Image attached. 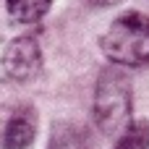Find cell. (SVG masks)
I'll list each match as a JSON object with an SVG mask.
<instances>
[{"label":"cell","mask_w":149,"mask_h":149,"mask_svg":"<svg viewBox=\"0 0 149 149\" xmlns=\"http://www.w3.org/2000/svg\"><path fill=\"white\" fill-rule=\"evenodd\" d=\"M86 3H92V5H113L118 0H86Z\"/></svg>","instance_id":"cell-8"},{"label":"cell","mask_w":149,"mask_h":149,"mask_svg":"<svg viewBox=\"0 0 149 149\" xmlns=\"http://www.w3.org/2000/svg\"><path fill=\"white\" fill-rule=\"evenodd\" d=\"M94 120L105 136L118 139L131 123V81L120 68H105L94 86Z\"/></svg>","instance_id":"cell-2"},{"label":"cell","mask_w":149,"mask_h":149,"mask_svg":"<svg viewBox=\"0 0 149 149\" xmlns=\"http://www.w3.org/2000/svg\"><path fill=\"white\" fill-rule=\"evenodd\" d=\"M47 149H89V136L79 123L58 120V123H52Z\"/></svg>","instance_id":"cell-5"},{"label":"cell","mask_w":149,"mask_h":149,"mask_svg":"<svg viewBox=\"0 0 149 149\" xmlns=\"http://www.w3.org/2000/svg\"><path fill=\"white\" fill-rule=\"evenodd\" d=\"M113 149H149V120H131Z\"/></svg>","instance_id":"cell-7"},{"label":"cell","mask_w":149,"mask_h":149,"mask_svg":"<svg viewBox=\"0 0 149 149\" xmlns=\"http://www.w3.org/2000/svg\"><path fill=\"white\" fill-rule=\"evenodd\" d=\"M42 68V50L34 37H16L3 52V73L8 81L24 84Z\"/></svg>","instance_id":"cell-3"},{"label":"cell","mask_w":149,"mask_h":149,"mask_svg":"<svg viewBox=\"0 0 149 149\" xmlns=\"http://www.w3.org/2000/svg\"><path fill=\"white\" fill-rule=\"evenodd\" d=\"M100 47L120 68H139L149 63V16L136 10L118 16L100 37Z\"/></svg>","instance_id":"cell-1"},{"label":"cell","mask_w":149,"mask_h":149,"mask_svg":"<svg viewBox=\"0 0 149 149\" xmlns=\"http://www.w3.org/2000/svg\"><path fill=\"white\" fill-rule=\"evenodd\" d=\"M8 5V13L13 21H21V24H34L39 18H45V13L50 10L52 0H5Z\"/></svg>","instance_id":"cell-6"},{"label":"cell","mask_w":149,"mask_h":149,"mask_svg":"<svg viewBox=\"0 0 149 149\" xmlns=\"http://www.w3.org/2000/svg\"><path fill=\"white\" fill-rule=\"evenodd\" d=\"M34 134H37V126H34V118L31 115H24V113H16L3 136H0V147L3 149H26L34 141Z\"/></svg>","instance_id":"cell-4"}]
</instances>
